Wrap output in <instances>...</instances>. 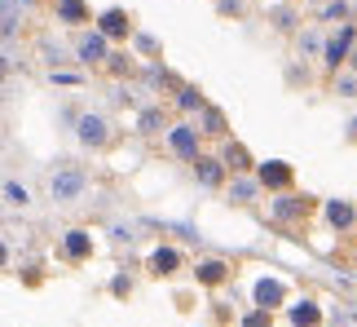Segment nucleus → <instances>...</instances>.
Here are the masks:
<instances>
[{
    "instance_id": "nucleus-1",
    "label": "nucleus",
    "mask_w": 357,
    "mask_h": 327,
    "mask_svg": "<svg viewBox=\"0 0 357 327\" xmlns=\"http://www.w3.org/2000/svg\"><path fill=\"white\" fill-rule=\"evenodd\" d=\"M84 190H89V173H84V168L58 164V173L49 177V195H53V203H75V199H84Z\"/></svg>"
},
{
    "instance_id": "nucleus-2",
    "label": "nucleus",
    "mask_w": 357,
    "mask_h": 327,
    "mask_svg": "<svg viewBox=\"0 0 357 327\" xmlns=\"http://www.w3.org/2000/svg\"><path fill=\"white\" fill-rule=\"evenodd\" d=\"M75 138H79V146H89V151H102V146L111 142V119L98 115V111H79L75 115Z\"/></svg>"
},
{
    "instance_id": "nucleus-3",
    "label": "nucleus",
    "mask_w": 357,
    "mask_h": 327,
    "mask_svg": "<svg viewBox=\"0 0 357 327\" xmlns=\"http://www.w3.org/2000/svg\"><path fill=\"white\" fill-rule=\"evenodd\" d=\"M71 49H75V62H79V66H98V62H111V36H102L98 27H93V31H79Z\"/></svg>"
},
{
    "instance_id": "nucleus-4",
    "label": "nucleus",
    "mask_w": 357,
    "mask_h": 327,
    "mask_svg": "<svg viewBox=\"0 0 357 327\" xmlns=\"http://www.w3.org/2000/svg\"><path fill=\"white\" fill-rule=\"evenodd\" d=\"M353 40H357V22H344V27H340V36L326 40V53H322L326 75H340V71H344V62H349V53H353Z\"/></svg>"
},
{
    "instance_id": "nucleus-5",
    "label": "nucleus",
    "mask_w": 357,
    "mask_h": 327,
    "mask_svg": "<svg viewBox=\"0 0 357 327\" xmlns=\"http://www.w3.org/2000/svg\"><path fill=\"white\" fill-rule=\"evenodd\" d=\"M163 142H168V151H172L176 159H185V164L203 159V155H199V129L190 124V119H181V124H172L168 133H163Z\"/></svg>"
},
{
    "instance_id": "nucleus-6",
    "label": "nucleus",
    "mask_w": 357,
    "mask_h": 327,
    "mask_svg": "<svg viewBox=\"0 0 357 327\" xmlns=\"http://www.w3.org/2000/svg\"><path fill=\"white\" fill-rule=\"evenodd\" d=\"M256 177H260V186H269V190H287V186H291V164L265 159V164L256 168Z\"/></svg>"
},
{
    "instance_id": "nucleus-7",
    "label": "nucleus",
    "mask_w": 357,
    "mask_h": 327,
    "mask_svg": "<svg viewBox=\"0 0 357 327\" xmlns=\"http://www.w3.org/2000/svg\"><path fill=\"white\" fill-rule=\"evenodd\" d=\"M98 31L111 36V40H119V36H137V31H132V18H128L123 9H106L102 18H98Z\"/></svg>"
},
{
    "instance_id": "nucleus-8",
    "label": "nucleus",
    "mask_w": 357,
    "mask_h": 327,
    "mask_svg": "<svg viewBox=\"0 0 357 327\" xmlns=\"http://www.w3.org/2000/svg\"><path fill=\"white\" fill-rule=\"evenodd\" d=\"M53 18L62 27H79V22H89V5L84 0H53Z\"/></svg>"
},
{
    "instance_id": "nucleus-9",
    "label": "nucleus",
    "mask_w": 357,
    "mask_h": 327,
    "mask_svg": "<svg viewBox=\"0 0 357 327\" xmlns=\"http://www.w3.org/2000/svg\"><path fill=\"white\" fill-rule=\"evenodd\" d=\"M62 248L71 261H84V256H93V235L84 226H75V230H66V239H62Z\"/></svg>"
},
{
    "instance_id": "nucleus-10",
    "label": "nucleus",
    "mask_w": 357,
    "mask_h": 327,
    "mask_svg": "<svg viewBox=\"0 0 357 327\" xmlns=\"http://www.w3.org/2000/svg\"><path fill=\"white\" fill-rule=\"evenodd\" d=\"M287 301V283L282 279H260L256 283V305L260 310H273V305H282Z\"/></svg>"
},
{
    "instance_id": "nucleus-11",
    "label": "nucleus",
    "mask_w": 357,
    "mask_h": 327,
    "mask_svg": "<svg viewBox=\"0 0 357 327\" xmlns=\"http://www.w3.org/2000/svg\"><path fill=\"white\" fill-rule=\"evenodd\" d=\"M225 164L221 159H208V155H203V159H195V177H199V186H208V190H216V186H221L225 182Z\"/></svg>"
},
{
    "instance_id": "nucleus-12",
    "label": "nucleus",
    "mask_w": 357,
    "mask_h": 327,
    "mask_svg": "<svg viewBox=\"0 0 357 327\" xmlns=\"http://www.w3.org/2000/svg\"><path fill=\"white\" fill-rule=\"evenodd\" d=\"M256 195H260V177L238 173L234 182H229V199H234V203H256Z\"/></svg>"
},
{
    "instance_id": "nucleus-13",
    "label": "nucleus",
    "mask_w": 357,
    "mask_h": 327,
    "mask_svg": "<svg viewBox=\"0 0 357 327\" xmlns=\"http://www.w3.org/2000/svg\"><path fill=\"white\" fill-rule=\"evenodd\" d=\"M221 164H225V168L234 173V177H238V173H252V155H247L238 142H225V151H221Z\"/></svg>"
},
{
    "instance_id": "nucleus-14",
    "label": "nucleus",
    "mask_w": 357,
    "mask_h": 327,
    "mask_svg": "<svg viewBox=\"0 0 357 327\" xmlns=\"http://www.w3.org/2000/svg\"><path fill=\"white\" fill-rule=\"evenodd\" d=\"M296 49H300V58H318V53H326V36L318 27H309V31L296 36Z\"/></svg>"
},
{
    "instance_id": "nucleus-15",
    "label": "nucleus",
    "mask_w": 357,
    "mask_h": 327,
    "mask_svg": "<svg viewBox=\"0 0 357 327\" xmlns=\"http://www.w3.org/2000/svg\"><path fill=\"white\" fill-rule=\"evenodd\" d=\"M176 266H181V252H176V248H155V252H150V275H172V270Z\"/></svg>"
},
{
    "instance_id": "nucleus-16",
    "label": "nucleus",
    "mask_w": 357,
    "mask_h": 327,
    "mask_svg": "<svg viewBox=\"0 0 357 327\" xmlns=\"http://www.w3.org/2000/svg\"><path fill=\"white\" fill-rule=\"evenodd\" d=\"M176 106H181L185 115H203L208 111V98H203L195 85H185V89H176Z\"/></svg>"
},
{
    "instance_id": "nucleus-17",
    "label": "nucleus",
    "mask_w": 357,
    "mask_h": 327,
    "mask_svg": "<svg viewBox=\"0 0 357 327\" xmlns=\"http://www.w3.org/2000/svg\"><path fill=\"white\" fill-rule=\"evenodd\" d=\"M318 319H322L318 301H300V305H291V327H318Z\"/></svg>"
},
{
    "instance_id": "nucleus-18",
    "label": "nucleus",
    "mask_w": 357,
    "mask_h": 327,
    "mask_svg": "<svg viewBox=\"0 0 357 327\" xmlns=\"http://www.w3.org/2000/svg\"><path fill=\"white\" fill-rule=\"evenodd\" d=\"M137 133H168V124H163V106H146V111L137 115Z\"/></svg>"
},
{
    "instance_id": "nucleus-19",
    "label": "nucleus",
    "mask_w": 357,
    "mask_h": 327,
    "mask_svg": "<svg viewBox=\"0 0 357 327\" xmlns=\"http://www.w3.org/2000/svg\"><path fill=\"white\" fill-rule=\"evenodd\" d=\"M353 208H349V203L344 199H331V203H326V221H331L335 230H344V226H353Z\"/></svg>"
},
{
    "instance_id": "nucleus-20",
    "label": "nucleus",
    "mask_w": 357,
    "mask_h": 327,
    "mask_svg": "<svg viewBox=\"0 0 357 327\" xmlns=\"http://www.w3.org/2000/svg\"><path fill=\"white\" fill-rule=\"evenodd\" d=\"M195 279L208 283V288H216V283L225 279V261H199V266H195Z\"/></svg>"
},
{
    "instance_id": "nucleus-21",
    "label": "nucleus",
    "mask_w": 357,
    "mask_h": 327,
    "mask_svg": "<svg viewBox=\"0 0 357 327\" xmlns=\"http://www.w3.org/2000/svg\"><path fill=\"white\" fill-rule=\"evenodd\" d=\"M5 203H9V208H26V203H31V190L18 186V182L9 177V182H5Z\"/></svg>"
},
{
    "instance_id": "nucleus-22",
    "label": "nucleus",
    "mask_w": 357,
    "mask_h": 327,
    "mask_svg": "<svg viewBox=\"0 0 357 327\" xmlns=\"http://www.w3.org/2000/svg\"><path fill=\"white\" fill-rule=\"evenodd\" d=\"M203 133H212V138H225V115L216 111V106H208V111H203Z\"/></svg>"
},
{
    "instance_id": "nucleus-23",
    "label": "nucleus",
    "mask_w": 357,
    "mask_h": 327,
    "mask_svg": "<svg viewBox=\"0 0 357 327\" xmlns=\"http://www.w3.org/2000/svg\"><path fill=\"white\" fill-rule=\"evenodd\" d=\"M309 208V203L305 199H291V195H287V199H273V217H282V221H287V217H296V212H305Z\"/></svg>"
},
{
    "instance_id": "nucleus-24",
    "label": "nucleus",
    "mask_w": 357,
    "mask_h": 327,
    "mask_svg": "<svg viewBox=\"0 0 357 327\" xmlns=\"http://www.w3.org/2000/svg\"><path fill=\"white\" fill-rule=\"evenodd\" d=\"M331 85H335L340 98H357V75H353V71H340V75L331 80Z\"/></svg>"
},
{
    "instance_id": "nucleus-25",
    "label": "nucleus",
    "mask_w": 357,
    "mask_h": 327,
    "mask_svg": "<svg viewBox=\"0 0 357 327\" xmlns=\"http://www.w3.org/2000/svg\"><path fill=\"white\" fill-rule=\"evenodd\" d=\"M349 13H353V9H349V0H331V5L322 9V22H344Z\"/></svg>"
},
{
    "instance_id": "nucleus-26",
    "label": "nucleus",
    "mask_w": 357,
    "mask_h": 327,
    "mask_svg": "<svg viewBox=\"0 0 357 327\" xmlns=\"http://www.w3.org/2000/svg\"><path fill=\"white\" fill-rule=\"evenodd\" d=\"M49 80L53 85H84V71H58V66H53Z\"/></svg>"
},
{
    "instance_id": "nucleus-27",
    "label": "nucleus",
    "mask_w": 357,
    "mask_h": 327,
    "mask_svg": "<svg viewBox=\"0 0 357 327\" xmlns=\"http://www.w3.org/2000/svg\"><path fill=\"white\" fill-rule=\"evenodd\" d=\"M273 27H278V31H291V27H296V13L291 9H273Z\"/></svg>"
},
{
    "instance_id": "nucleus-28",
    "label": "nucleus",
    "mask_w": 357,
    "mask_h": 327,
    "mask_svg": "<svg viewBox=\"0 0 357 327\" xmlns=\"http://www.w3.org/2000/svg\"><path fill=\"white\" fill-rule=\"evenodd\" d=\"M111 71H115V75L132 71V53H111Z\"/></svg>"
},
{
    "instance_id": "nucleus-29",
    "label": "nucleus",
    "mask_w": 357,
    "mask_h": 327,
    "mask_svg": "<svg viewBox=\"0 0 357 327\" xmlns=\"http://www.w3.org/2000/svg\"><path fill=\"white\" fill-rule=\"evenodd\" d=\"M132 40H137V49H142V53H146V58H150V53H155V49H159V45H155V36H146V31H137ZM150 62H155V58H150Z\"/></svg>"
},
{
    "instance_id": "nucleus-30",
    "label": "nucleus",
    "mask_w": 357,
    "mask_h": 327,
    "mask_svg": "<svg viewBox=\"0 0 357 327\" xmlns=\"http://www.w3.org/2000/svg\"><path fill=\"white\" fill-rule=\"evenodd\" d=\"M243 327H269V310H260V305H256V314H247Z\"/></svg>"
},
{
    "instance_id": "nucleus-31",
    "label": "nucleus",
    "mask_w": 357,
    "mask_h": 327,
    "mask_svg": "<svg viewBox=\"0 0 357 327\" xmlns=\"http://www.w3.org/2000/svg\"><path fill=\"white\" fill-rule=\"evenodd\" d=\"M243 5H247V0H216V9H221V13H243Z\"/></svg>"
},
{
    "instance_id": "nucleus-32",
    "label": "nucleus",
    "mask_w": 357,
    "mask_h": 327,
    "mask_svg": "<svg viewBox=\"0 0 357 327\" xmlns=\"http://www.w3.org/2000/svg\"><path fill=\"white\" fill-rule=\"evenodd\" d=\"M305 5H309V9H326V0H305Z\"/></svg>"
}]
</instances>
